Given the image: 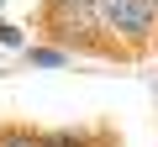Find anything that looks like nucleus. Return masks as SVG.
<instances>
[{"label":"nucleus","mask_w":158,"mask_h":147,"mask_svg":"<svg viewBox=\"0 0 158 147\" xmlns=\"http://www.w3.org/2000/svg\"><path fill=\"white\" fill-rule=\"evenodd\" d=\"M37 32L48 47H63L69 58H132L100 21L95 0H42L37 6Z\"/></svg>","instance_id":"nucleus-1"},{"label":"nucleus","mask_w":158,"mask_h":147,"mask_svg":"<svg viewBox=\"0 0 158 147\" xmlns=\"http://www.w3.org/2000/svg\"><path fill=\"white\" fill-rule=\"evenodd\" d=\"M100 6V21H106V32L132 53V58H142L148 47H153V37H158V16H153V0H95Z\"/></svg>","instance_id":"nucleus-2"},{"label":"nucleus","mask_w":158,"mask_h":147,"mask_svg":"<svg viewBox=\"0 0 158 147\" xmlns=\"http://www.w3.org/2000/svg\"><path fill=\"white\" fill-rule=\"evenodd\" d=\"M0 147H42V137H37V126L6 121V126H0Z\"/></svg>","instance_id":"nucleus-3"},{"label":"nucleus","mask_w":158,"mask_h":147,"mask_svg":"<svg viewBox=\"0 0 158 147\" xmlns=\"http://www.w3.org/2000/svg\"><path fill=\"white\" fill-rule=\"evenodd\" d=\"M27 63H37V68H58V63H69V53H63V47H32Z\"/></svg>","instance_id":"nucleus-4"},{"label":"nucleus","mask_w":158,"mask_h":147,"mask_svg":"<svg viewBox=\"0 0 158 147\" xmlns=\"http://www.w3.org/2000/svg\"><path fill=\"white\" fill-rule=\"evenodd\" d=\"M153 16H158V0H153Z\"/></svg>","instance_id":"nucleus-5"}]
</instances>
